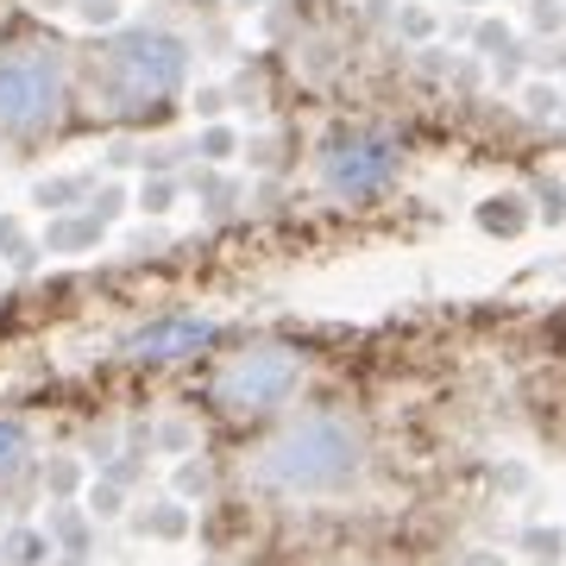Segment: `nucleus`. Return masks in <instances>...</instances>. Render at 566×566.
<instances>
[{"label":"nucleus","instance_id":"1","mask_svg":"<svg viewBox=\"0 0 566 566\" xmlns=\"http://www.w3.org/2000/svg\"><path fill=\"white\" fill-rule=\"evenodd\" d=\"M44 114H57V70L44 57H0V120L39 126Z\"/></svg>","mask_w":566,"mask_h":566}]
</instances>
